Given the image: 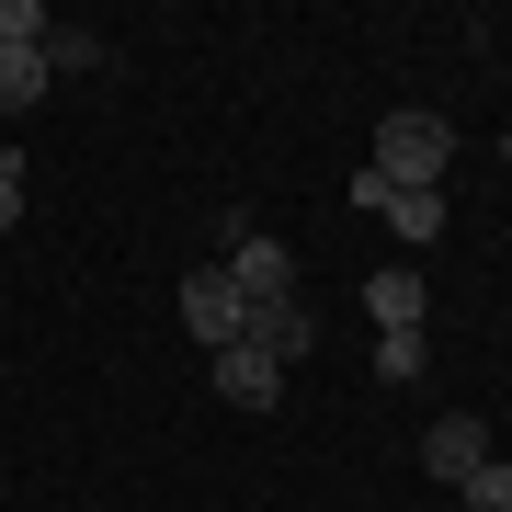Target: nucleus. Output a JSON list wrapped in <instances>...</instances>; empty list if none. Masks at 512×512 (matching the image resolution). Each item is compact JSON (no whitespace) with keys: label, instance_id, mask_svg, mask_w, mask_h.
I'll return each instance as SVG.
<instances>
[{"label":"nucleus","instance_id":"15","mask_svg":"<svg viewBox=\"0 0 512 512\" xmlns=\"http://www.w3.org/2000/svg\"><path fill=\"white\" fill-rule=\"evenodd\" d=\"M501 160H512V137H501Z\"/></svg>","mask_w":512,"mask_h":512},{"label":"nucleus","instance_id":"7","mask_svg":"<svg viewBox=\"0 0 512 512\" xmlns=\"http://www.w3.org/2000/svg\"><path fill=\"white\" fill-rule=\"evenodd\" d=\"M365 308H376V330H421V308H433V296H421V274L399 262V274H376V285H365Z\"/></svg>","mask_w":512,"mask_h":512},{"label":"nucleus","instance_id":"11","mask_svg":"<svg viewBox=\"0 0 512 512\" xmlns=\"http://www.w3.org/2000/svg\"><path fill=\"white\" fill-rule=\"evenodd\" d=\"M46 35H57L46 0H0V46H46Z\"/></svg>","mask_w":512,"mask_h":512},{"label":"nucleus","instance_id":"4","mask_svg":"<svg viewBox=\"0 0 512 512\" xmlns=\"http://www.w3.org/2000/svg\"><path fill=\"white\" fill-rule=\"evenodd\" d=\"M205 376H217V399H228V410H274V399H285V365H274V353H251V342L205 353Z\"/></svg>","mask_w":512,"mask_h":512},{"label":"nucleus","instance_id":"6","mask_svg":"<svg viewBox=\"0 0 512 512\" xmlns=\"http://www.w3.org/2000/svg\"><path fill=\"white\" fill-rule=\"evenodd\" d=\"M239 342H251V353H274V365H296V353L319 342V319L296 308V296H274V308H251V319H239Z\"/></svg>","mask_w":512,"mask_h":512},{"label":"nucleus","instance_id":"14","mask_svg":"<svg viewBox=\"0 0 512 512\" xmlns=\"http://www.w3.org/2000/svg\"><path fill=\"white\" fill-rule=\"evenodd\" d=\"M12 217H23V160L0 148V228H12Z\"/></svg>","mask_w":512,"mask_h":512},{"label":"nucleus","instance_id":"3","mask_svg":"<svg viewBox=\"0 0 512 512\" xmlns=\"http://www.w3.org/2000/svg\"><path fill=\"white\" fill-rule=\"evenodd\" d=\"M239 319H251V296H239L217 262H205V274H183V330H194L205 353H228V342H239Z\"/></svg>","mask_w":512,"mask_h":512},{"label":"nucleus","instance_id":"2","mask_svg":"<svg viewBox=\"0 0 512 512\" xmlns=\"http://www.w3.org/2000/svg\"><path fill=\"white\" fill-rule=\"evenodd\" d=\"M217 274L251 296V308H274V296H296V251H285V239H262L251 217H228V262H217Z\"/></svg>","mask_w":512,"mask_h":512},{"label":"nucleus","instance_id":"1","mask_svg":"<svg viewBox=\"0 0 512 512\" xmlns=\"http://www.w3.org/2000/svg\"><path fill=\"white\" fill-rule=\"evenodd\" d=\"M444 160H456V126H444V114L399 103V114L376 126V171H387V183H421V194H444Z\"/></svg>","mask_w":512,"mask_h":512},{"label":"nucleus","instance_id":"12","mask_svg":"<svg viewBox=\"0 0 512 512\" xmlns=\"http://www.w3.org/2000/svg\"><path fill=\"white\" fill-rule=\"evenodd\" d=\"M376 376H387V387L421 376V330H387V342H376Z\"/></svg>","mask_w":512,"mask_h":512},{"label":"nucleus","instance_id":"9","mask_svg":"<svg viewBox=\"0 0 512 512\" xmlns=\"http://www.w3.org/2000/svg\"><path fill=\"white\" fill-rule=\"evenodd\" d=\"M387 228H399V239H444V194L399 183V194H387Z\"/></svg>","mask_w":512,"mask_h":512},{"label":"nucleus","instance_id":"10","mask_svg":"<svg viewBox=\"0 0 512 512\" xmlns=\"http://www.w3.org/2000/svg\"><path fill=\"white\" fill-rule=\"evenodd\" d=\"M35 92H46V57L35 46H0V114H23Z\"/></svg>","mask_w":512,"mask_h":512},{"label":"nucleus","instance_id":"8","mask_svg":"<svg viewBox=\"0 0 512 512\" xmlns=\"http://www.w3.org/2000/svg\"><path fill=\"white\" fill-rule=\"evenodd\" d=\"M35 57H46V80H80V69H103V35H80V23H57V35H46Z\"/></svg>","mask_w":512,"mask_h":512},{"label":"nucleus","instance_id":"5","mask_svg":"<svg viewBox=\"0 0 512 512\" xmlns=\"http://www.w3.org/2000/svg\"><path fill=\"white\" fill-rule=\"evenodd\" d=\"M421 467H433V478H456V490H467V478L490 467V421H467V410H444L433 433H421Z\"/></svg>","mask_w":512,"mask_h":512},{"label":"nucleus","instance_id":"13","mask_svg":"<svg viewBox=\"0 0 512 512\" xmlns=\"http://www.w3.org/2000/svg\"><path fill=\"white\" fill-rule=\"evenodd\" d=\"M467 512H512V467H501V456L467 478Z\"/></svg>","mask_w":512,"mask_h":512}]
</instances>
